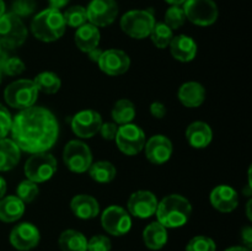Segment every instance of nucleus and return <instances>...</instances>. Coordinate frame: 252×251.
Returning a JSON list of instances; mask_svg holds the SVG:
<instances>
[{"instance_id":"nucleus-31","label":"nucleus","mask_w":252,"mask_h":251,"mask_svg":"<svg viewBox=\"0 0 252 251\" xmlns=\"http://www.w3.org/2000/svg\"><path fill=\"white\" fill-rule=\"evenodd\" d=\"M149 37L155 47H158L159 49H164L169 47L170 42L174 37V32L165 22H155Z\"/></svg>"},{"instance_id":"nucleus-37","label":"nucleus","mask_w":252,"mask_h":251,"mask_svg":"<svg viewBox=\"0 0 252 251\" xmlns=\"http://www.w3.org/2000/svg\"><path fill=\"white\" fill-rule=\"evenodd\" d=\"M36 10V1L34 0H14L12 2V14L16 16L26 17L32 15Z\"/></svg>"},{"instance_id":"nucleus-8","label":"nucleus","mask_w":252,"mask_h":251,"mask_svg":"<svg viewBox=\"0 0 252 251\" xmlns=\"http://www.w3.org/2000/svg\"><path fill=\"white\" fill-rule=\"evenodd\" d=\"M63 161L71 172L84 174L93 164V153L86 143L70 140L63 149Z\"/></svg>"},{"instance_id":"nucleus-40","label":"nucleus","mask_w":252,"mask_h":251,"mask_svg":"<svg viewBox=\"0 0 252 251\" xmlns=\"http://www.w3.org/2000/svg\"><path fill=\"white\" fill-rule=\"evenodd\" d=\"M117 130L118 126L115 122H106L101 125L98 133L105 140H113L116 138V134H117Z\"/></svg>"},{"instance_id":"nucleus-50","label":"nucleus","mask_w":252,"mask_h":251,"mask_svg":"<svg viewBox=\"0 0 252 251\" xmlns=\"http://www.w3.org/2000/svg\"><path fill=\"white\" fill-rule=\"evenodd\" d=\"M2 53H4V47H2L1 42H0V56H1Z\"/></svg>"},{"instance_id":"nucleus-35","label":"nucleus","mask_w":252,"mask_h":251,"mask_svg":"<svg viewBox=\"0 0 252 251\" xmlns=\"http://www.w3.org/2000/svg\"><path fill=\"white\" fill-rule=\"evenodd\" d=\"M217 245L209 236L197 235L189 241L186 251H216Z\"/></svg>"},{"instance_id":"nucleus-1","label":"nucleus","mask_w":252,"mask_h":251,"mask_svg":"<svg viewBox=\"0 0 252 251\" xmlns=\"http://www.w3.org/2000/svg\"><path fill=\"white\" fill-rule=\"evenodd\" d=\"M10 133L20 150L30 154L46 153L58 140L59 125L48 108L32 106L12 118Z\"/></svg>"},{"instance_id":"nucleus-45","label":"nucleus","mask_w":252,"mask_h":251,"mask_svg":"<svg viewBox=\"0 0 252 251\" xmlns=\"http://www.w3.org/2000/svg\"><path fill=\"white\" fill-rule=\"evenodd\" d=\"M5 193H6V181L4 177L0 176V199L5 197Z\"/></svg>"},{"instance_id":"nucleus-26","label":"nucleus","mask_w":252,"mask_h":251,"mask_svg":"<svg viewBox=\"0 0 252 251\" xmlns=\"http://www.w3.org/2000/svg\"><path fill=\"white\" fill-rule=\"evenodd\" d=\"M25 213V203L16 196H6L0 199V220L14 223Z\"/></svg>"},{"instance_id":"nucleus-33","label":"nucleus","mask_w":252,"mask_h":251,"mask_svg":"<svg viewBox=\"0 0 252 251\" xmlns=\"http://www.w3.org/2000/svg\"><path fill=\"white\" fill-rule=\"evenodd\" d=\"M38 185L31 180L26 179L19 184L16 188V197L21 199L24 203H31L38 196Z\"/></svg>"},{"instance_id":"nucleus-2","label":"nucleus","mask_w":252,"mask_h":251,"mask_svg":"<svg viewBox=\"0 0 252 251\" xmlns=\"http://www.w3.org/2000/svg\"><path fill=\"white\" fill-rule=\"evenodd\" d=\"M155 214L158 221L166 229L181 228L189 220L192 206L186 197L172 193L158 202Z\"/></svg>"},{"instance_id":"nucleus-48","label":"nucleus","mask_w":252,"mask_h":251,"mask_svg":"<svg viewBox=\"0 0 252 251\" xmlns=\"http://www.w3.org/2000/svg\"><path fill=\"white\" fill-rule=\"evenodd\" d=\"M251 203H252V201L250 199V201L248 202V204H246V206H248V207H246V211H248V218L250 219V220L252 219V217H251V209H250V208H251Z\"/></svg>"},{"instance_id":"nucleus-14","label":"nucleus","mask_w":252,"mask_h":251,"mask_svg":"<svg viewBox=\"0 0 252 251\" xmlns=\"http://www.w3.org/2000/svg\"><path fill=\"white\" fill-rule=\"evenodd\" d=\"M158 198L153 192L147 189L133 192L128 198L127 208L130 217L139 219L150 218L155 214L158 208Z\"/></svg>"},{"instance_id":"nucleus-47","label":"nucleus","mask_w":252,"mask_h":251,"mask_svg":"<svg viewBox=\"0 0 252 251\" xmlns=\"http://www.w3.org/2000/svg\"><path fill=\"white\" fill-rule=\"evenodd\" d=\"M166 2H169L170 5H184V2L186 1V0H165Z\"/></svg>"},{"instance_id":"nucleus-10","label":"nucleus","mask_w":252,"mask_h":251,"mask_svg":"<svg viewBox=\"0 0 252 251\" xmlns=\"http://www.w3.org/2000/svg\"><path fill=\"white\" fill-rule=\"evenodd\" d=\"M184 11L186 19L197 26H211L218 19V7L213 0H186Z\"/></svg>"},{"instance_id":"nucleus-17","label":"nucleus","mask_w":252,"mask_h":251,"mask_svg":"<svg viewBox=\"0 0 252 251\" xmlns=\"http://www.w3.org/2000/svg\"><path fill=\"white\" fill-rule=\"evenodd\" d=\"M145 157L152 164L162 165L169 161L172 155V143L166 135H153L148 142H145Z\"/></svg>"},{"instance_id":"nucleus-21","label":"nucleus","mask_w":252,"mask_h":251,"mask_svg":"<svg viewBox=\"0 0 252 251\" xmlns=\"http://www.w3.org/2000/svg\"><path fill=\"white\" fill-rule=\"evenodd\" d=\"M186 139L192 148L203 149L211 144L213 139V130L208 123L203 121H196L187 127Z\"/></svg>"},{"instance_id":"nucleus-20","label":"nucleus","mask_w":252,"mask_h":251,"mask_svg":"<svg viewBox=\"0 0 252 251\" xmlns=\"http://www.w3.org/2000/svg\"><path fill=\"white\" fill-rule=\"evenodd\" d=\"M177 97L185 107H199L206 100V89L197 81H187L180 86Z\"/></svg>"},{"instance_id":"nucleus-11","label":"nucleus","mask_w":252,"mask_h":251,"mask_svg":"<svg viewBox=\"0 0 252 251\" xmlns=\"http://www.w3.org/2000/svg\"><path fill=\"white\" fill-rule=\"evenodd\" d=\"M101 225L113 236H123L132 229V217L120 206H110L101 214Z\"/></svg>"},{"instance_id":"nucleus-51","label":"nucleus","mask_w":252,"mask_h":251,"mask_svg":"<svg viewBox=\"0 0 252 251\" xmlns=\"http://www.w3.org/2000/svg\"><path fill=\"white\" fill-rule=\"evenodd\" d=\"M2 75H4V74H2V71L0 70V84H1V81H2Z\"/></svg>"},{"instance_id":"nucleus-41","label":"nucleus","mask_w":252,"mask_h":251,"mask_svg":"<svg viewBox=\"0 0 252 251\" xmlns=\"http://www.w3.org/2000/svg\"><path fill=\"white\" fill-rule=\"evenodd\" d=\"M149 111L150 115L154 118H158V120H161V118H164L166 116V106L162 102H160V101H154L150 105Z\"/></svg>"},{"instance_id":"nucleus-9","label":"nucleus","mask_w":252,"mask_h":251,"mask_svg":"<svg viewBox=\"0 0 252 251\" xmlns=\"http://www.w3.org/2000/svg\"><path fill=\"white\" fill-rule=\"evenodd\" d=\"M115 140L118 149L123 154L133 157V155L139 154L144 149L147 138H145L144 130L139 126L134 123H127L118 127Z\"/></svg>"},{"instance_id":"nucleus-16","label":"nucleus","mask_w":252,"mask_h":251,"mask_svg":"<svg viewBox=\"0 0 252 251\" xmlns=\"http://www.w3.org/2000/svg\"><path fill=\"white\" fill-rule=\"evenodd\" d=\"M97 64L101 70L107 75L118 76L129 69L130 59L128 54L121 49H107L102 52Z\"/></svg>"},{"instance_id":"nucleus-6","label":"nucleus","mask_w":252,"mask_h":251,"mask_svg":"<svg viewBox=\"0 0 252 251\" xmlns=\"http://www.w3.org/2000/svg\"><path fill=\"white\" fill-rule=\"evenodd\" d=\"M27 38V29L22 20L12 12L0 16V42L6 49L22 46Z\"/></svg>"},{"instance_id":"nucleus-49","label":"nucleus","mask_w":252,"mask_h":251,"mask_svg":"<svg viewBox=\"0 0 252 251\" xmlns=\"http://www.w3.org/2000/svg\"><path fill=\"white\" fill-rule=\"evenodd\" d=\"M5 12V2L4 0H0V16Z\"/></svg>"},{"instance_id":"nucleus-22","label":"nucleus","mask_w":252,"mask_h":251,"mask_svg":"<svg viewBox=\"0 0 252 251\" xmlns=\"http://www.w3.org/2000/svg\"><path fill=\"white\" fill-rule=\"evenodd\" d=\"M70 209L75 217L88 220L98 216L100 204L97 199L90 194H76L71 198Z\"/></svg>"},{"instance_id":"nucleus-4","label":"nucleus","mask_w":252,"mask_h":251,"mask_svg":"<svg viewBox=\"0 0 252 251\" xmlns=\"http://www.w3.org/2000/svg\"><path fill=\"white\" fill-rule=\"evenodd\" d=\"M38 97V90L33 80L19 79L9 84L4 90V98L7 105L16 110H26L36 103Z\"/></svg>"},{"instance_id":"nucleus-7","label":"nucleus","mask_w":252,"mask_h":251,"mask_svg":"<svg viewBox=\"0 0 252 251\" xmlns=\"http://www.w3.org/2000/svg\"><path fill=\"white\" fill-rule=\"evenodd\" d=\"M57 159L48 152L32 154L25 162L24 171L29 180L41 184L51 180L57 171Z\"/></svg>"},{"instance_id":"nucleus-43","label":"nucleus","mask_w":252,"mask_h":251,"mask_svg":"<svg viewBox=\"0 0 252 251\" xmlns=\"http://www.w3.org/2000/svg\"><path fill=\"white\" fill-rule=\"evenodd\" d=\"M70 0H48L49 7L56 10H61L63 7H65V5H68V2Z\"/></svg>"},{"instance_id":"nucleus-27","label":"nucleus","mask_w":252,"mask_h":251,"mask_svg":"<svg viewBox=\"0 0 252 251\" xmlns=\"http://www.w3.org/2000/svg\"><path fill=\"white\" fill-rule=\"evenodd\" d=\"M58 244L62 251H88V239L74 229L64 230L59 236Z\"/></svg>"},{"instance_id":"nucleus-38","label":"nucleus","mask_w":252,"mask_h":251,"mask_svg":"<svg viewBox=\"0 0 252 251\" xmlns=\"http://www.w3.org/2000/svg\"><path fill=\"white\" fill-rule=\"evenodd\" d=\"M111 240L105 235H95L88 240V251H111Z\"/></svg>"},{"instance_id":"nucleus-25","label":"nucleus","mask_w":252,"mask_h":251,"mask_svg":"<svg viewBox=\"0 0 252 251\" xmlns=\"http://www.w3.org/2000/svg\"><path fill=\"white\" fill-rule=\"evenodd\" d=\"M167 229L158 220L148 224L143 231V241L150 250H160L164 248L167 243Z\"/></svg>"},{"instance_id":"nucleus-39","label":"nucleus","mask_w":252,"mask_h":251,"mask_svg":"<svg viewBox=\"0 0 252 251\" xmlns=\"http://www.w3.org/2000/svg\"><path fill=\"white\" fill-rule=\"evenodd\" d=\"M12 125V117L9 110L0 103V139L6 138Z\"/></svg>"},{"instance_id":"nucleus-23","label":"nucleus","mask_w":252,"mask_h":251,"mask_svg":"<svg viewBox=\"0 0 252 251\" xmlns=\"http://www.w3.org/2000/svg\"><path fill=\"white\" fill-rule=\"evenodd\" d=\"M101 34L98 31V27L94 26L90 22H86L83 26L78 27L74 36L76 47L84 53L93 51L94 48L98 47L100 44Z\"/></svg>"},{"instance_id":"nucleus-3","label":"nucleus","mask_w":252,"mask_h":251,"mask_svg":"<svg viewBox=\"0 0 252 251\" xmlns=\"http://www.w3.org/2000/svg\"><path fill=\"white\" fill-rule=\"evenodd\" d=\"M65 21L61 10L48 9L38 12L32 19L31 31L37 39L42 42H54L65 32Z\"/></svg>"},{"instance_id":"nucleus-18","label":"nucleus","mask_w":252,"mask_h":251,"mask_svg":"<svg viewBox=\"0 0 252 251\" xmlns=\"http://www.w3.org/2000/svg\"><path fill=\"white\" fill-rule=\"evenodd\" d=\"M211 204L219 212L230 213L239 204V194L233 187L228 185H219L212 189L209 194Z\"/></svg>"},{"instance_id":"nucleus-42","label":"nucleus","mask_w":252,"mask_h":251,"mask_svg":"<svg viewBox=\"0 0 252 251\" xmlns=\"http://www.w3.org/2000/svg\"><path fill=\"white\" fill-rule=\"evenodd\" d=\"M241 239H243V243L245 244V248L251 249L252 246V228L251 226H245L241 231Z\"/></svg>"},{"instance_id":"nucleus-34","label":"nucleus","mask_w":252,"mask_h":251,"mask_svg":"<svg viewBox=\"0 0 252 251\" xmlns=\"http://www.w3.org/2000/svg\"><path fill=\"white\" fill-rule=\"evenodd\" d=\"M186 15H185L184 7L180 5H171L169 9L166 10L165 14V24L174 31V30L180 29L182 25L186 22Z\"/></svg>"},{"instance_id":"nucleus-15","label":"nucleus","mask_w":252,"mask_h":251,"mask_svg":"<svg viewBox=\"0 0 252 251\" xmlns=\"http://www.w3.org/2000/svg\"><path fill=\"white\" fill-rule=\"evenodd\" d=\"M41 234L38 228L29 221H24L12 228L10 233V244L19 251H30L38 245Z\"/></svg>"},{"instance_id":"nucleus-29","label":"nucleus","mask_w":252,"mask_h":251,"mask_svg":"<svg viewBox=\"0 0 252 251\" xmlns=\"http://www.w3.org/2000/svg\"><path fill=\"white\" fill-rule=\"evenodd\" d=\"M88 171L91 179L98 184H110L111 181L115 180L116 175H117L115 165L110 161H106V160L93 162Z\"/></svg>"},{"instance_id":"nucleus-19","label":"nucleus","mask_w":252,"mask_h":251,"mask_svg":"<svg viewBox=\"0 0 252 251\" xmlns=\"http://www.w3.org/2000/svg\"><path fill=\"white\" fill-rule=\"evenodd\" d=\"M170 53L176 61L191 62L196 58L197 54V43L193 38L186 34H179L172 37L169 44Z\"/></svg>"},{"instance_id":"nucleus-12","label":"nucleus","mask_w":252,"mask_h":251,"mask_svg":"<svg viewBox=\"0 0 252 251\" xmlns=\"http://www.w3.org/2000/svg\"><path fill=\"white\" fill-rule=\"evenodd\" d=\"M102 117L95 110H83L73 116L70 122L71 130L81 139H89L96 135L102 125Z\"/></svg>"},{"instance_id":"nucleus-5","label":"nucleus","mask_w":252,"mask_h":251,"mask_svg":"<svg viewBox=\"0 0 252 251\" xmlns=\"http://www.w3.org/2000/svg\"><path fill=\"white\" fill-rule=\"evenodd\" d=\"M155 25L152 10H130L121 19V29L134 39L148 38Z\"/></svg>"},{"instance_id":"nucleus-36","label":"nucleus","mask_w":252,"mask_h":251,"mask_svg":"<svg viewBox=\"0 0 252 251\" xmlns=\"http://www.w3.org/2000/svg\"><path fill=\"white\" fill-rule=\"evenodd\" d=\"M25 69H26V65L19 57H7L6 61L2 64L1 71L2 74H6L9 76H15L24 73Z\"/></svg>"},{"instance_id":"nucleus-30","label":"nucleus","mask_w":252,"mask_h":251,"mask_svg":"<svg viewBox=\"0 0 252 251\" xmlns=\"http://www.w3.org/2000/svg\"><path fill=\"white\" fill-rule=\"evenodd\" d=\"M33 83L37 90L48 95L58 93L62 86V80L53 71H42L33 79Z\"/></svg>"},{"instance_id":"nucleus-28","label":"nucleus","mask_w":252,"mask_h":251,"mask_svg":"<svg viewBox=\"0 0 252 251\" xmlns=\"http://www.w3.org/2000/svg\"><path fill=\"white\" fill-rule=\"evenodd\" d=\"M135 113H137V111H135L134 103L130 100H127V98L118 100L113 105L112 111H111L113 122L117 126L132 123V121L135 118Z\"/></svg>"},{"instance_id":"nucleus-32","label":"nucleus","mask_w":252,"mask_h":251,"mask_svg":"<svg viewBox=\"0 0 252 251\" xmlns=\"http://www.w3.org/2000/svg\"><path fill=\"white\" fill-rule=\"evenodd\" d=\"M63 17L66 26L74 27V29H78V27L83 26V25H85L88 22L86 9L80 6V5H75V6H71L69 9H66L65 12L63 14Z\"/></svg>"},{"instance_id":"nucleus-13","label":"nucleus","mask_w":252,"mask_h":251,"mask_svg":"<svg viewBox=\"0 0 252 251\" xmlns=\"http://www.w3.org/2000/svg\"><path fill=\"white\" fill-rule=\"evenodd\" d=\"M88 21L96 27H106L112 24L118 15L116 0H91L86 7Z\"/></svg>"},{"instance_id":"nucleus-46","label":"nucleus","mask_w":252,"mask_h":251,"mask_svg":"<svg viewBox=\"0 0 252 251\" xmlns=\"http://www.w3.org/2000/svg\"><path fill=\"white\" fill-rule=\"evenodd\" d=\"M225 251H251L250 249L245 248V246H233V248L226 249Z\"/></svg>"},{"instance_id":"nucleus-44","label":"nucleus","mask_w":252,"mask_h":251,"mask_svg":"<svg viewBox=\"0 0 252 251\" xmlns=\"http://www.w3.org/2000/svg\"><path fill=\"white\" fill-rule=\"evenodd\" d=\"M102 49L98 48V47H96V48H94L93 51L88 52V56H89V59L93 62H95V63H97L98 59H100L101 54H102Z\"/></svg>"},{"instance_id":"nucleus-24","label":"nucleus","mask_w":252,"mask_h":251,"mask_svg":"<svg viewBox=\"0 0 252 251\" xmlns=\"http://www.w3.org/2000/svg\"><path fill=\"white\" fill-rule=\"evenodd\" d=\"M21 159V150L9 138L0 139V171L12 170Z\"/></svg>"}]
</instances>
